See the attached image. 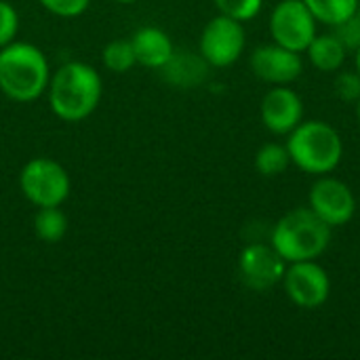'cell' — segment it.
<instances>
[{
  "label": "cell",
  "instance_id": "6da1fadb",
  "mask_svg": "<svg viewBox=\"0 0 360 360\" xmlns=\"http://www.w3.org/2000/svg\"><path fill=\"white\" fill-rule=\"evenodd\" d=\"M331 230L310 207H300L274 224L270 245L287 264L319 259L331 245Z\"/></svg>",
  "mask_w": 360,
  "mask_h": 360
},
{
  "label": "cell",
  "instance_id": "7a4b0ae2",
  "mask_svg": "<svg viewBox=\"0 0 360 360\" xmlns=\"http://www.w3.org/2000/svg\"><path fill=\"white\" fill-rule=\"evenodd\" d=\"M101 99V76L82 61L61 65L51 78L49 101L53 112L68 122L84 120L95 112Z\"/></svg>",
  "mask_w": 360,
  "mask_h": 360
},
{
  "label": "cell",
  "instance_id": "3957f363",
  "mask_svg": "<svg viewBox=\"0 0 360 360\" xmlns=\"http://www.w3.org/2000/svg\"><path fill=\"white\" fill-rule=\"evenodd\" d=\"M291 162L308 175H329L344 158V141L335 127L325 120H302L287 135Z\"/></svg>",
  "mask_w": 360,
  "mask_h": 360
},
{
  "label": "cell",
  "instance_id": "277c9868",
  "mask_svg": "<svg viewBox=\"0 0 360 360\" xmlns=\"http://www.w3.org/2000/svg\"><path fill=\"white\" fill-rule=\"evenodd\" d=\"M49 61L40 49L27 42H11L0 49V91L15 101H34L49 86Z\"/></svg>",
  "mask_w": 360,
  "mask_h": 360
},
{
  "label": "cell",
  "instance_id": "5b68a950",
  "mask_svg": "<svg viewBox=\"0 0 360 360\" xmlns=\"http://www.w3.org/2000/svg\"><path fill=\"white\" fill-rule=\"evenodd\" d=\"M19 186L36 207H59L70 196V175L51 158H32L19 175Z\"/></svg>",
  "mask_w": 360,
  "mask_h": 360
},
{
  "label": "cell",
  "instance_id": "8992f818",
  "mask_svg": "<svg viewBox=\"0 0 360 360\" xmlns=\"http://www.w3.org/2000/svg\"><path fill=\"white\" fill-rule=\"evenodd\" d=\"M316 19L304 0H281L270 13V36L276 44L295 53H306L314 40Z\"/></svg>",
  "mask_w": 360,
  "mask_h": 360
},
{
  "label": "cell",
  "instance_id": "52a82bcc",
  "mask_svg": "<svg viewBox=\"0 0 360 360\" xmlns=\"http://www.w3.org/2000/svg\"><path fill=\"white\" fill-rule=\"evenodd\" d=\"M247 34L240 21L226 15L213 17L200 34V55L213 68H228L236 63L245 51Z\"/></svg>",
  "mask_w": 360,
  "mask_h": 360
},
{
  "label": "cell",
  "instance_id": "ba28073f",
  "mask_svg": "<svg viewBox=\"0 0 360 360\" xmlns=\"http://www.w3.org/2000/svg\"><path fill=\"white\" fill-rule=\"evenodd\" d=\"M283 287L287 297L304 310L321 308L331 295L329 272L314 259L289 264L283 276Z\"/></svg>",
  "mask_w": 360,
  "mask_h": 360
},
{
  "label": "cell",
  "instance_id": "9c48e42d",
  "mask_svg": "<svg viewBox=\"0 0 360 360\" xmlns=\"http://www.w3.org/2000/svg\"><path fill=\"white\" fill-rule=\"evenodd\" d=\"M308 207L331 228L346 226L356 213V198L352 188L329 175H321L308 194Z\"/></svg>",
  "mask_w": 360,
  "mask_h": 360
},
{
  "label": "cell",
  "instance_id": "30bf717a",
  "mask_svg": "<svg viewBox=\"0 0 360 360\" xmlns=\"http://www.w3.org/2000/svg\"><path fill=\"white\" fill-rule=\"evenodd\" d=\"M287 262L276 253L272 245L251 243L238 255V274L240 281L257 293L274 289L283 283Z\"/></svg>",
  "mask_w": 360,
  "mask_h": 360
},
{
  "label": "cell",
  "instance_id": "8fae6325",
  "mask_svg": "<svg viewBox=\"0 0 360 360\" xmlns=\"http://www.w3.org/2000/svg\"><path fill=\"white\" fill-rule=\"evenodd\" d=\"M251 72L268 84H291L304 74L302 53L285 49L276 42L257 46L251 53Z\"/></svg>",
  "mask_w": 360,
  "mask_h": 360
},
{
  "label": "cell",
  "instance_id": "7c38bea8",
  "mask_svg": "<svg viewBox=\"0 0 360 360\" xmlns=\"http://www.w3.org/2000/svg\"><path fill=\"white\" fill-rule=\"evenodd\" d=\"M262 122L274 135H289L304 120V101L289 84H274L259 105Z\"/></svg>",
  "mask_w": 360,
  "mask_h": 360
},
{
  "label": "cell",
  "instance_id": "4fadbf2b",
  "mask_svg": "<svg viewBox=\"0 0 360 360\" xmlns=\"http://www.w3.org/2000/svg\"><path fill=\"white\" fill-rule=\"evenodd\" d=\"M131 44L135 51L137 63L146 68H154V70H162L175 53V46L169 34H165L160 27H154V25L139 27L133 34Z\"/></svg>",
  "mask_w": 360,
  "mask_h": 360
},
{
  "label": "cell",
  "instance_id": "5bb4252c",
  "mask_svg": "<svg viewBox=\"0 0 360 360\" xmlns=\"http://www.w3.org/2000/svg\"><path fill=\"white\" fill-rule=\"evenodd\" d=\"M207 68L209 63L205 61L202 55L194 53H173L169 63L162 68L165 78L171 80L177 86H194L200 84L207 78Z\"/></svg>",
  "mask_w": 360,
  "mask_h": 360
},
{
  "label": "cell",
  "instance_id": "9a60e30c",
  "mask_svg": "<svg viewBox=\"0 0 360 360\" xmlns=\"http://www.w3.org/2000/svg\"><path fill=\"white\" fill-rule=\"evenodd\" d=\"M346 46L335 38V34H316L306 55L310 63L321 72H338L346 63Z\"/></svg>",
  "mask_w": 360,
  "mask_h": 360
},
{
  "label": "cell",
  "instance_id": "2e32d148",
  "mask_svg": "<svg viewBox=\"0 0 360 360\" xmlns=\"http://www.w3.org/2000/svg\"><path fill=\"white\" fill-rule=\"evenodd\" d=\"M314 19L325 25H338L359 13L360 0H304Z\"/></svg>",
  "mask_w": 360,
  "mask_h": 360
},
{
  "label": "cell",
  "instance_id": "e0dca14e",
  "mask_svg": "<svg viewBox=\"0 0 360 360\" xmlns=\"http://www.w3.org/2000/svg\"><path fill=\"white\" fill-rule=\"evenodd\" d=\"M34 232L44 243H59L68 232V217L59 207H38L34 215Z\"/></svg>",
  "mask_w": 360,
  "mask_h": 360
},
{
  "label": "cell",
  "instance_id": "ac0fdd59",
  "mask_svg": "<svg viewBox=\"0 0 360 360\" xmlns=\"http://www.w3.org/2000/svg\"><path fill=\"white\" fill-rule=\"evenodd\" d=\"M291 165V156L287 146L281 143H266L255 154V171L264 177H276L285 173Z\"/></svg>",
  "mask_w": 360,
  "mask_h": 360
},
{
  "label": "cell",
  "instance_id": "d6986e66",
  "mask_svg": "<svg viewBox=\"0 0 360 360\" xmlns=\"http://www.w3.org/2000/svg\"><path fill=\"white\" fill-rule=\"evenodd\" d=\"M103 63H105V68L110 72H116V74L129 72L137 63L131 40H112V42H108L105 49H103Z\"/></svg>",
  "mask_w": 360,
  "mask_h": 360
},
{
  "label": "cell",
  "instance_id": "ffe728a7",
  "mask_svg": "<svg viewBox=\"0 0 360 360\" xmlns=\"http://www.w3.org/2000/svg\"><path fill=\"white\" fill-rule=\"evenodd\" d=\"M215 6L219 15H226L230 19L245 23V21L255 19L262 13L264 0H215Z\"/></svg>",
  "mask_w": 360,
  "mask_h": 360
},
{
  "label": "cell",
  "instance_id": "44dd1931",
  "mask_svg": "<svg viewBox=\"0 0 360 360\" xmlns=\"http://www.w3.org/2000/svg\"><path fill=\"white\" fill-rule=\"evenodd\" d=\"M333 91L342 101H359L360 99V74L356 70H338Z\"/></svg>",
  "mask_w": 360,
  "mask_h": 360
},
{
  "label": "cell",
  "instance_id": "7402d4cb",
  "mask_svg": "<svg viewBox=\"0 0 360 360\" xmlns=\"http://www.w3.org/2000/svg\"><path fill=\"white\" fill-rule=\"evenodd\" d=\"M19 30V15L15 6L6 0H0V49L11 44Z\"/></svg>",
  "mask_w": 360,
  "mask_h": 360
},
{
  "label": "cell",
  "instance_id": "603a6c76",
  "mask_svg": "<svg viewBox=\"0 0 360 360\" xmlns=\"http://www.w3.org/2000/svg\"><path fill=\"white\" fill-rule=\"evenodd\" d=\"M333 34L346 46V51H356L360 46V13H354L346 21L333 25Z\"/></svg>",
  "mask_w": 360,
  "mask_h": 360
},
{
  "label": "cell",
  "instance_id": "cb8c5ba5",
  "mask_svg": "<svg viewBox=\"0 0 360 360\" xmlns=\"http://www.w3.org/2000/svg\"><path fill=\"white\" fill-rule=\"evenodd\" d=\"M91 0H40V4L59 17H78L86 11Z\"/></svg>",
  "mask_w": 360,
  "mask_h": 360
},
{
  "label": "cell",
  "instance_id": "d4e9b609",
  "mask_svg": "<svg viewBox=\"0 0 360 360\" xmlns=\"http://www.w3.org/2000/svg\"><path fill=\"white\" fill-rule=\"evenodd\" d=\"M354 70L360 74V46L354 51Z\"/></svg>",
  "mask_w": 360,
  "mask_h": 360
},
{
  "label": "cell",
  "instance_id": "484cf974",
  "mask_svg": "<svg viewBox=\"0 0 360 360\" xmlns=\"http://www.w3.org/2000/svg\"><path fill=\"white\" fill-rule=\"evenodd\" d=\"M356 118H359V124H360V99L356 101Z\"/></svg>",
  "mask_w": 360,
  "mask_h": 360
},
{
  "label": "cell",
  "instance_id": "4316f807",
  "mask_svg": "<svg viewBox=\"0 0 360 360\" xmlns=\"http://www.w3.org/2000/svg\"><path fill=\"white\" fill-rule=\"evenodd\" d=\"M116 2H122V4H127V2H135V0H116Z\"/></svg>",
  "mask_w": 360,
  "mask_h": 360
}]
</instances>
